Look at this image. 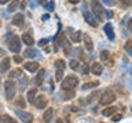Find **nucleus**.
Wrapping results in <instances>:
<instances>
[{"instance_id": "obj_1", "label": "nucleus", "mask_w": 132, "mask_h": 123, "mask_svg": "<svg viewBox=\"0 0 132 123\" xmlns=\"http://www.w3.org/2000/svg\"><path fill=\"white\" fill-rule=\"evenodd\" d=\"M78 85V78L76 75H68L62 81L61 88L62 90H74V88Z\"/></svg>"}, {"instance_id": "obj_2", "label": "nucleus", "mask_w": 132, "mask_h": 123, "mask_svg": "<svg viewBox=\"0 0 132 123\" xmlns=\"http://www.w3.org/2000/svg\"><path fill=\"white\" fill-rule=\"evenodd\" d=\"M114 100H116L114 92H113V90H110V89H107V90H105V92L101 94V97H99V104H101V105H109Z\"/></svg>"}, {"instance_id": "obj_3", "label": "nucleus", "mask_w": 132, "mask_h": 123, "mask_svg": "<svg viewBox=\"0 0 132 123\" xmlns=\"http://www.w3.org/2000/svg\"><path fill=\"white\" fill-rule=\"evenodd\" d=\"M15 92H16V85L11 79L4 82V93H6L7 100H12L14 96H15Z\"/></svg>"}, {"instance_id": "obj_4", "label": "nucleus", "mask_w": 132, "mask_h": 123, "mask_svg": "<svg viewBox=\"0 0 132 123\" xmlns=\"http://www.w3.org/2000/svg\"><path fill=\"white\" fill-rule=\"evenodd\" d=\"M91 8H92V14L98 18H102V15L105 14V10H103V6L98 0H92L91 2Z\"/></svg>"}, {"instance_id": "obj_5", "label": "nucleus", "mask_w": 132, "mask_h": 123, "mask_svg": "<svg viewBox=\"0 0 132 123\" xmlns=\"http://www.w3.org/2000/svg\"><path fill=\"white\" fill-rule=\"evenodd\" d=\"M15 114H16V116H18L23 123H33V115L32 114L25 112V111H21V109H16Z\"/></svg>"}, {"instance_id": "obj_6", "label": "nucleus", "mask_w": 132, "mask_h": 123, "mask_svg": "<svg viewBox=\"0 0 132 123\" xmlns=\"http://www.w3.org/2000/svg\"><path fill=\"white\" fill-rule=\"evenodd\" d=\"M8 48H10V51L12 52H19L21 51V41L18 37H12L11 41L8 43Z\"/></svg>"}, {"instance_id": "obj_7", "label": "nucleus", "mask_w": 132, "mask_h": 123, "mask_svg": "<svg viewBox=\"0 0 132 123\" xmlns=\"http://www.w3.org/2000/svg\"><path fill=\"white\" fill-rule=\"evenodd\" d=\"M47 104H48V100L45 98V96H37L36 97V100H35V105L39 109H44L45 107H47Z\"/></svg>"}, {"instance_id": "obj_8", "label": "nucleus", "mask_w": 132, "mask_h": 123, "mask_svg": "<svg viewBox=\"0 0 132 123\" xmlns=\"http://www.w3.org/2000/svg\"><path fill=\"white\" fill-rule=\"evenodd\" d=\"M82 14H84L85 20H87V22H88L92 27H96V26H98V20H96V18H95L92 14H91V12H88V11L84 10V12H82Z\"/></svg>"}, {"instance_id": "obj_9", "label": "nucleus", "mask_w": 132, "mask_h": 123, "mask_svg": "<svg viewBox=\"0 0 132 123\" xmlns=\"http://www.w3.org/2000/svg\"><path fill=\"white\" fill-rule=\"evenodd\" d=\"M25 70H28V71H30V73H35L37 71V70L40 68V64L37 63V61H28V63H25Z\"/></svg>"}, {"instance_id": "obj_10", "label": "nucleus", "mask_w": 132, "mask_h": 123, "mask_svg": "<svg viewBox=\"0 0 132 123\" xmlns=\"http://www.w3.org/2000/svg\"><path fill=\"white\" fill-rule=\"evenodd\" d=\"M52 116H54V109L52 108H47L44 111V114H43V120L45 123H50L52 120Z\"/></svg>"}, {"instance_id": "obj_11", "label": "nucleus", "mask_w": 132, "mask_h": 123, "mask_svg": "<svg viewBox=\"0 0 132 123\" xmlns=\"http://www.w3.org/2000/svg\"><path fill=\"white\" fill-rule=\"evenodd\" d=\"M91 71H92V74H95V75H101V74L103 73L102 63H94L92 66H91Z\"/></svg>"}, {"instance_id": "obj_12", "label": "nucleus", "mask_w": 132, "mask_h": 123, "mask_svg": "<svg viewBox=\"0 0 132 123\" xmlns=\"http://www.w3.org/2000/svg\"><path fill=\"white\" fill-rule=\"evenodd\" d=\"M44 75H45V71H44V70H39V73H37V75H36V78H35V85H36V86H40L41 84H43Z\"/></svg>"}, {"instance_id": "obj_13", "label": "nucleus", "mask_w": 132, "mask_h": 123, "mask_svg": "<svg viewBox=\"0 0 132 123\" xmlns=\"http://www.w3.org/2000/svg\"><path fill=\"white\" fill-rule=\"evenodd\" d=\"M105 32H106V36H107V38L113 41V40H114V32H113V26H111L110 23H107L106 26H105Z\"/></svg>"}, {"instance_id": "obj_14", "label": "nucleus", "mask_w": 132, "mask_h": 123, "mask_svg": "<svg viewBox=\"0 0 132 123\" xmlns=\"http://www.w3.org/2000/svg\"><path fill=\"white\" fill-rule=\"evenodd\" d=\"M12 25H15V26H21V25L23 23V15L22 14H16L14 15V18H12Z\"/></svg>"}, {"instance_id": "obj_15", "label": "nucleus", "mask_w": 132, "mask_h": 123, "mask_svg": "<svg viewBox=\"0 0 132 123\" xmlns=\"http://www.w3.org/2000/svg\"><path fill=\"white\" fill-rule=\"evenodd\" d=\"M10 68V59L8 57H4L3 59V61L0 63V71H7V70Z\"/></svg>"}, {"instance_id": "obj_16", "label": "nucleus", "mask_w": 132, "mask_h": 123, "mask_svg": "<svg viewBox=\"0 0 132 123\" xmlns=\"http://www.w3.org/2000/svg\"><path fill=\"white\" fill-rule=\"evenodd\" d=\"M22 41H23V43L26 44V45H29V47L35 44V40H33V37H32L30 34H28V33H25V34L22 36Z\"/></svg>"}, {"instance_id": "obj_17", "label": "nucleus", "mask_w": 132, "mask_h": 123, "mask_svg": "<svg viewBox=\"0 0 132 123\" xmlns=\"http://www.w3.org/2000/svg\"><path fill=\"white\" fill-rule=\"evenodd\" d=\"M116 111H117L116 107H107V108H105L102 111V115H103V116H110V115L116 114Z\"/></svg>"}, {"instance_id": "obj_18", "label": "nucleus", "mask_w": 132, "mask_h": 123, "mask_svg": "<svg viewBox=\"0 0 132 123\" xmlns=\"http://www.w3.org/2000/svg\"><path fill=\"white\" fill-rule=\"evenodd\" d=\"M25 56H28V57H37V56H39V51H37V49L29 48V49L25 51Z\"/></svg>"}, {"instance_id": "obj_19", "label": "nucleus", "mask_w": 132, "mask_h": 123, "mask_svg": "<svg viewBox=\"0 0 132 123\" xmlns=\"http://www.w3.org/2000/svg\"><path fill=\"white\" fill-rule=\"evenodd\" d=\"M84 44H85V48L88 49V51H92L94 45H92V40H91L89 36H84Z\"/></svg>"}, {"instance_id": "obj_20", "label": "nucleus", "mask_w": 132, "mask_h": 123, "mask_svg": "<svg viewBox=\"0 0 132 123\" xmlns=\"http://www.w3.org/2000/svg\"><path fill=\"white\" fill-rule=\"evenodd\" d=\"M36 92H37L36 89H30V90L28 92V101L32 102V104H33V102H35V100H36Z\"/></svg>"}, {"instance_id": "obj_21", "label": "nucleus", "mask_w": 132, "mask_h": 123, "mask_svg": "<svg viewBox=\"0 0 132 123\" xmlns=\"http://www.w3.org/2000/svg\"><path fill=\"white\" fill-rule=\"evenodd\" d=\"M95 86H99V82L98 81H94V82H87V84L82 85V90H88V89H92Z\"/></svg>"}, {"instance_id": "obj_22", "label": "nucleus", "mask_w": 132, "mask_h": 123, "mask_svg": "<svg viewBox=\"0 0 132 123\" xmlns=\"http://www.w3.org/2000/svg\"><path fill=\"white\" fill-rule=\"evenodd\" d=\"M26 84H28V78L22 74V75L19 77V89L23 90L25 88H26Z\"/></svg>"}, {"instance_id": "obj_23", "label": "nucleus", "mask_w": 132, "mask_h": 123, "mask_svg": "<svg viewBox=\"0 0 132 123\" xmlns=\"http://www.w3.org/2000/svg\"><path fill=\"white\" fill-rule=\"evenodd\" d=\"M101 59H102V61H109L111 59V53L109 51H102L101 52Z\"/></svg>"}, {"instance_id": "obj_24", "label": "nucleus", "mask_w": 132, "mask_h": 123, "mask_svg": "<svg viewBox=\"0 0 132 123\" xmlns=\"http://www.w3.org/2000/svg\"><path fill=\"white\" fill-rule=\"evenodd\" d=\"M18 6H19V2H18V0H11V3L8 4V11H10V12L15 11L16 8H18Z\"/></svg>"}, {"instance_id": "obj_25", "label": "nucleus", "mask_w": 132, "mask_h": 123, "mask_svg": "<svg viewBox=\"0 0 132 123\" xmlns=\"http://www.w3.org/2000/svg\"><path fill=\"white\" fill-rule=\"evenodd\" d=\"M65 67H66V64H65V61L62 60V59L55 60V68H56V70H62V71H63Z\"/></svg>"}, {"instance_id": "obj_26", "label": "nucleus", "mask_w": 132, "mask_h": 123, "mask_svg": "<svg viewBox=\"0 0 132 123\" xmlns=\"http://www.w3.org/2000/svg\"><path fill=\"white\" fill-rule=\"evenodd\" d=\"M80 40H81V32L72 33V41H73V43H78Z\"/></svg>"}, {"instance_id": "obj_27", "label": "nucleus", "mask_w": 132, "mask_h": 123, "mask_svg": "<svg viewBox=\"0 0 132 123\" xmlns=\"http://www.w3.org/2000/svg\"><path fill=\"white\" fill-rule=\"evenodd\" d=\"M58 44H59L61 47H65V48L69 45V43H68V40H66L65 36H61V37H59V40H58Z\"/></svg>"}, {"instance_id": "obj_28", "label": "nucleus", "mask_w": 132, "mask_h": 123, "mask_svg": "<svg viewBox=\"0 0 132 123\" xmlns=\"http://www.w3.org/2000/svg\"><path fill=\"white\" fill-rule=\"evenodd\" d=\"M69 66H70V68H72V70H74V71L80 68V63H78V60H72L69 63Z\"/></svg>"}, {"instance_id": "obj_29", "label": "nucleus", "mask_w": 132, "mask_h": 123, "mask_svg": "<svg viewBox=\"0 0 132 123\" xmlns=\"http://www.w3.org/2000/svg\"><path fill=\"white\" fill-rule=\"evenodd\" d=\"M63 96H65V100H70L73 96H74V90H63Z\"/></svg>"}, {"instance_id": "obj_30", "label": "nucleus", "mask_w": 132, "mask_h": 123, "mask_svg": "<svg viewBox=\"0 0 132 123\" xmlns=\"http://www.w3.org/2000/svg\"><path fill=\"white\" fill-rule=\"evenodd\" d=\"M16 105H18V107H22V108H25V107H26V102H25V100H23L22 96H21L18 100H16Z\"/></svg>"}, {"instance_id": "obj_31", "label": "nucleus", "mask_w": 132, "mask_h": 123, "mask_svg": "<svg viewBox=\"0 0 132 123\" xmlns=\"http://www.w3.org/2000/svg\"><path fill=\"white\" fill-rule=\"evenodd\" d=\"M21 70H14V71L10 73V78H16V77H21Z\"/></svg>"}, {"instance_id": "obj_32", "label": "nucleus", "mask_w": 132, "mask_h": 123, "mask_svg": "<svg viewBox=\"0 0 132 123\" xmlns=\"http://www.w3.org/2000/svg\"><path fill=\"white\" fill-rule=\"evenodd\" d=\"M62 78H63V71H62V70H56L55 79H56V81H62Z\"/></svg>"}, {"instance_id": "obj_33", "label": "nucleus", "mask_w": 132, "mask_h": 123, "mask_svg": "<svg viewBox=\"0 0 132 123\" xmlns=\"http://www.w3.org/2000/svg\"><path fill=\"white\" fill-rule=\"evenodd\" d=\"M121 118H122V115H121V114H114L113 116H111V120H113V122L116 123V122L121 120Z\"/></svg>"}, {"instance_id": "obj_34", "label": "nucleus", "mask_w": 132, "mask_h": 123, "mask_svg": "<svg viewBox=\"0 0 132 123\" xmlns=\"http://www.w3.org/2000/svg\"><path fill=\"white\" fill-rule=\"evenodd\" d=\"M3 119H4V123H15V120L12 118H10L8 115H4L3 116Z\"/></svg>"}, {"instance_id": "obj_35", "label": "nucleus", "mask_w": 132, "mask_h": 123, "mask_svg": "<svg viewBox=\"0 0 132 123\" xmlns=\"http://www.w3.org/2000/svg\"><path fill=\"white\" fill-rule=\"evenodd\" d=\"M125 49H127V52L129 53V55H132V43H127L125 44Z\"/></svg>"}, {"instance_id": "obj_36", "label": "nucleus", "mask_w": 132, "mask_h": 123, "mask_svg": "<svg viewBox=\"0 0 132 123\" xmlns=\"http://www.w3.org/2000/svg\"><path fill=\"white\" fill-rule=\"evenodd\" d=\"M80 70H81L82 74H87L89 71V67H88V64H82V67H80Z\"/></svg>"}, {"instance_id": "obj_37", "label": "nucleus", "mask_w": 132, "mask_h": 123, "mask_svg": "<svg viewBox=\"0 0 132 123\" xmlns=\"http://www.w3.org/2000/svg\"><path fill=\"white\" fill-rule=\"evenodd\" d=\"M120 3H121L124 7H129L131 6V0H120Z\"/></svg>"}, {"instance_id": "obj_38", "label": "nucleus", "mask_w": 132, "mask_h": 123, "mask_svg": "<svg viewBox=\"0 0 132 123\" xmlns=\"http://www.w3.org/2000/svg\"><path fill=\"white\" fill-rule=\"evenodd\" d=\"M102 2L105 4H107V6H114V4H116L114 0H102Z\"/></svg>"}, {"instance_id": "obj_39", "label": "nucleus", "mask_w": 132, "mask_h": 123, "mask_svg": "<svg viewBox=\"0 0 132 123\" xmlns=\"http://www.w3.org/2000/svg\"><path fill=\"white\" fill-rule=\"evenodd\" d=\"M47 43H48V40L44 38V40H40L39 41V45H40V47H44V45H47Z\"/></svg>"}, {"instance_id": "obj_40", "label": "nucleus", "mask_w": 132, "mask_h": 123, "mask_svg": "<svg viewBox=\"0 0 132 123\" xmlns=\"http://www.w3.org/2000/svg\"><path fill=\"white\" fill-rule=\"evenodd\" d=\"M14 61L15 63H21V61H22V57L21 56H14Z\"/></svg>"}, {"instance_id": "obj_41", "label": "nucleus", "mask_w": 132, "mask_h": 123, "mask_svg": "<svg viewBox=\"0 0 132 123\" xmlns=\"http://www.w3.org/2000/svg\"><path fill=\"white\" fill-rule=\"evenodd\" d=\"M47 8H48V11H52V8H54V3H52V2H50V3L47 4Z\"/></svg>"}, {"instance_id": "obj_42", "label": "nucleus", "mask_w": 132, "mask_h": 123, "mask_svg": "<svg viewBox=\"0 0 132 123\" xmlns=\"http://www.w3.org/2000/svg\"><path fill=\"white\" fill-rule=\"evenodd\" d=\"M128 29L132 32V19H129V22H128Z\"/></svg>"}, {"instance_id": "obj_43", "label": "nucleus", "mask_w": 132, "mask_h": 123, "mask_svg": "<svg viewBox=\"0 0 132 123\" xmlns=\"http://www.w3.org/2000/svg\"><path fill=\"white\" fill-rule=\"evenodd\" d=\"M106 15L109 16V18H111V16H113V12H111V11H107V12H106Z\"/></svg>"}, {"instance_id": "obj_44", "label": "nucleus", "mask_w": 132, "mask_h": 123, "mask_svg": "<svg viewBox=\"0 0 132 123\" xmlns=\"http://www.w3.org/2000/svg\"><path fill=\"white\" fill-rule=\"evenodd\" d=\"M69 2L72 3V4H77L78 2H80V0H69Z\"/></svg>"}, {"instance_id": "obj_45", "label": "nucleus", "mask_w": 132, "mask_h": 123, "mask_svg": "<svg viewBox=\"0 0 132 123\" xmlns=\"http://www.w3.org/2000/svg\"><path fill=\"white\" fill-rule=\"evenodd\" d=\"M8 2H10V0H0V4H6Z\"/></svg>"}, {"instance_id": "obj_46", "label": "nucleus", "mask_w": 132, "mask_h": 123, "mask_svg": "<svg viewBox=\"0 0 132 123\" xmlns=\"http://www.w3.org/2000/svg\"><path fill=\"white\" fill-rule=\"evenodd\" d=\"M37 3L39 4H45V0H37Z\"/></svg>"}, {"instance_id": "obj_47", "label": "nucleus", "mask_w": 132, "mask_h": 123, "mask_svg": "<svg viewBox=\"0 0 132 123\" xmlns=\"http://www.w3.org/2000/svg\"><path fill=\"white\" fill-rule=\"evenodd\" d=\"M55 123H65V122L62 120V119H56V120H55Z\"/></svg>"}, {"instance_id": "obj_48", "label": "nucleus", "mask_w": 132, "mask_h": 123, "mask_svg": "<svg viewBox=\"0 0 132 123\" xmlns=\"http://www.w3.org/2000/svg\"><path fill=\"white\" fill-rule=\"evenodd\" d=\"M0 123H4V119H3V116H0Z\"/></svg>"}, {"instance_id": "obj_49", "label": "nucleus", "mask_w": 132, "mask_h": 123, "mask_svg": "<svg viewBox=\"0 0 132 123\" xmlns=\"http://www.w3.org/2000/svg\"><path fill=\"white\" fill-rule=\"evenodd\" d=\"M0 55H4V51H3V49H0Z\"/></svg>"}, {"instance_id": "obj_50", "label": "nucleus", "mask_w": 132, "mask_h": 123, "mask_svg": "<svg viewBox=\"0 0 132 123\" xmlns=\"http://www.w3.org/2000/svg\"><path fill=\"white\" fill-rule=\"evenodd\" d=\"M0 84H2V79H0Z\"/></svg>"}]
</instances>
